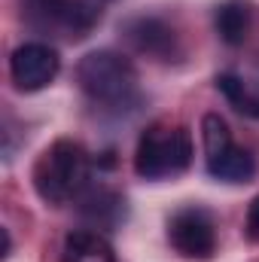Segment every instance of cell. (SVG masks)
Listing matches in <instances>:
<instances>
[{
  "mask_svg": "<svg viewBox=\"0 0 259 262\" xmlns=\"http://www.w3.org/2000/svg\"><path fill=\"white\" fill-rule=\"evenodd\" d=\"M31 180H34L37 195L46 204L79 201L89 189V180H92V159H89L82 143H76L70 137H58L34 162Z\"/></svg>",
  "mask_w": 259,
  "mask_h": 262,
  "instance_id": "2",
  "label": "cell"
},
{
  "mask_svg": "<svg viewBox=\"0 0 259 262\" xmlns=\"http://www.w3.org/2000/svg\"><path fill=\"white\" fill-rule=\"evenodd\" d=\"M168 241L183 259H210L217 250V223L210 210L186 204L168 220Z\"/></svg>",
  "mask_w": 259,
  "mask_h": 262,
  "instance_id": "5",
  "label": "cell"
},
{
  "mask_svg": "<svg viewBox=\"0 0 259 262\" xmlns=\"http://www.w3.org/2000/svg\"><path fill=\"white\" fill-rule=\"evenodd\" d=\"M213 25L226 46L247 43V37L253 31V3L250 0H223L213 12Z\"/></svg>",
  "mask_w": 259,
  "mask_h": 262,
  "instance_id": "8",
  "label": "cell"
},
{
  "mask_svg": "<svg viewBox=\"0 0 259 262\" xmlns=\"http://www.w3.org/2000/svg\"><path fill=\"white\" fill-rule=\"evenodd\" d=\"M82 201V213L92 220L95 229H116L122 220H125V198L107 186H98V189H85Z\"/></svg>",
  "mask_w": 259,
  "mask_h": 262,
  "instance_id": "10",
  "label": "cell"
},
{
  "mask_svg": "<svg viewBox=\"0 0 259 262\" xmlns=\"http://www.w3.org/2000/svg\"><path fill=\"white\" fill-rule=\"evenodd\" d=\"M204 165H207V174L213 180H223V183H250L253 174H256L253 152L244 149V146H238V143H232L223 152L204 159Z\"/></svg>",
  "mask_w": 259,
  "mask_h": 262,
  "instance_id": "9",
  "label": "cell"
},
{
  "mask_svg": "<svg viewBox=\"0 0 259 262\" xmlns=\"http://www.w3.org/2000/svg\"><path fill=\"white\" fill-rule=\"evenodd\" d=\"M192 165V134L174 119H156L137 140L134 171L143 180L162 183L180 177Z\"/></svg>",
  "mask_w": 259,
  "mask_h": 262,
  "instance_id": "3",
  "label": "cell"
},
{
  "mask_svg": "<svg viewBox=\"0 0 259 262\" xmlns=\"http://www.w3.org/2000/svg\"><path fill=\"white\" fill-rule=\"evenodd\" d=\"M61 70V58L49 43H21L9 58V76L18 92L46 89Z\"/></svg>",
  "mask_w": 259,
  "mask_h": 262,
  "instance_id": "7",
  "label": "cell"
},
{
  "mask_svg": "<svg viewBox=\"0 0 259 262\" xmlns=\"http://www.w3.org/2000/svg\"><path fill=\"white\" fill-rule=\"evenodd\" d=\"M247 238L250 241H259V195L247 207Z\"/></svg>",
  "mask_w": 259,
  "mask_h": 262,
  "instance_id": "14",
  "label": "cell"
},
{
  "mask_svg": "<svg viewBox=\"0 0 259 262\" xmlns=\"http://www.w3.org/2000/svg\"><path fill=\"white\" fill-rule=\"evenodd\" d=\"M61 262H116V253L110 250V244L98 232L73 229L64 238Z\"/></svg>",
  "mask_w": 259,
  "mask_h": 262,
  "instance_id": "11",
  "label": "cell"
},
{
  "mask_svg": "<svg viewBox=\"0 0 259 262\" xmlns=\"http://www.w3.org/2000/svg\"><path fill=\"white\" fill-rule=\"evenodd\" d=\"M76 82L82 95L92 104H98L101 110L125 113L140 104L137 70L131 64V58L122 52H113V49L89 52L76 64Z\"/></svg>",
  "mask_w": 259,
  "mask_h": 262,
  "instance_id": "1",
  "label": "cell"
},
{
  "mask_svg": "<svg viewBox=\"0 0 259 262\" xmlns=\"http://www.w3.org/2000/svg\"><path fill=\"white\" fill-rule=\"evenodd\" d=\"M122 34H125V40L131 43L134 52H140V55H146L153 61L171 64V61L183 58L180 34L162 15H137V18H128L122 25Z\"/></svg>",
  "mask_w": 259,
  "mask_h": 262,
  "instance_id": "6",
  "label": "cell"
},
{
  "mask_svg": "<svg viewBox=\"0 0 259 262\" xmlns=\"http://www.w3.org/2000/svg\"><path fill=\"white\" fill-rule=\"evenodd\" d=\"M217 89L223 92V98L241 113V116H250V119H259V95L235 73H220L217 76Z\"/></svg>",
  "mask_w": 259,
  "mask_h": 262,
  "instance_id": "12",
  "label": "cell"
},
{
  "mask_svg": "<svg viewBox=\"0 0 259 262\" xmlns=\"http://www.w3.org/2000/svg\"><path fill=\"white\" fill-rule=\"evenodd\" d=\"M201 140H204V159H210V156H217V152H223L226 146L235 143L232 131H229L226 119L220 113H207L201 119Z\"/></svg>",
  "mask_w": 259,
  "mask_h": 262,
  "instance_id": "13",
  "label": "cell"
},
{
  "mask_svg": "<svg viewBox=\"0 0 259 262\" xmlns=\"http://www.w3.org/2000/svg\"><path fill=\"white\" fill-rule=\"evenodd\" d=\"M101 18V0H25V21L52 40H82Z\"/></svg>",
  "mask_w": 259,
  "mask_h": 262,
  "instance_id": "4",
  "label": "cell"
}]
</instances>
